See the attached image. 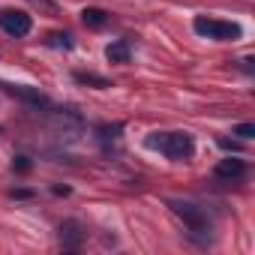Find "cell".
Instances as JSON below:
<instances>
[{"mask_svg": "<svg viewBox=\"0 0 255 255\" xmlns=\"http://www.w3.org/2000/svg\"><path fill=\"white\" fill-rule=\"evenodd\" d=\"M144 144L150 150H159L171 162H186L195 153V138L189 132H150Z\"/></svg>", "mask_w": 255, "mask_h": 255, "instance_id": "obj_1", "label": "cell"}, {"mask_svg": "<svg viewBox=\"0 0 255 255\" xmlns=\"http://www.w3.org/2000/svg\"><path fill=\"white\" fill-rule=\"evenodd\" d=\"M192 30L213 42H237L243 36V27L237 21H222V18H207V15H195Z\"/></svg>", "mask_w": 255, "mask_h": 255, "instance_id": "obj_2", "label": "cell"}, {"mask_svg": "<svg viewBox=\"0 0 255 255\" xmlns=\"http://www.w3.org/2000/svg\"><path fill=\"white\" fill-rule=\"evenodd\" d=\"M168 207L183 219V225L189 228L192 237H198V240H207V237H210V231H213V219L207 216L204 207H198V204H192V201H171Z\"/></svg>", "mask_w": 255, "mask_h": 255, "instance_id": "obj_3", "label": "cell"}, {"mask_svg": "<svg viewBox=\"0 0 255 255\" xmlns=\"http://www.w3.org/2000/svg\"><path fill=\"white\" fill-rule=\"evenodd\" d=\"M0 30L12 39H24L33 30V18L21 9H6V12H0Z\"/></svg>", "mask_w": 255, "mask_h": 255, "instance_id": "obj_4", "label": "cell"}, {"mask_svg": "<svg viewBox=\"0 0 255 255\" xmlns=\"http://www.w3.org/2000/svg\"><path fill=\"white\" fill-rule=\"evenodd\" d=\"M213 177H216V180H225V183H237V180L246 177V162L237 159V156L219 159V165L213 168Z\"/></svg>", "mask_w": 255, "mask_h": 255, "instance_id": "obj_5", "label": "cell"}, {"mask_svg": "<svg viewBox=\"0 0 255 255\" xmlns=\"http://www.w3.org/2000/svg\"><path fill=\"white\" fill-rule=\"evenodd\" d=\"M84 243V228L78 219H66L60 222V246L63 249H78Z\"/></svg>", "mask_w": 255, "mask_h": 255, "instance_id": "obj_6", "label": "cell"}, {"mask_svg": "<svg viewBox=\"0 0 255 255\" xmlns=\"http://www.w3.org/2000/svg\"><path fill=\"white\" fill-rule=\"evenodd\" d=\"M105 57H108V63H129V57H132V51H129V42H126V39H117V42H111V45L105 48Z\"/></svg>", "mask_w": 255, "mask_h": 255, "instance_id": "obj_7", "label": "cell"}, {"mask_svg": "<svg viewBox=\"0 0 255 255\" xmlns=\"http://www.w3.org/2000/svg\"><path fill=\"white\" fill-rule=\"evenodd\" d=\"M81 21H84L87 27L99 30V27H105V24L111 21V15H108L105 9H99V6H87V9H81Z\"/></svg>", "mask_w": 255, "mask_h": 255, "instance_id": "obj_8", "label": "cell"}, {"mask_svg": "<svg viewBox=\"0 0 255 255\" xmlns=\"http://www.w3.org/2000/svg\"><path fill=\"white\" fill-rule=\"evenodd\" d=\"M72 78H75L78 84H90V87H99V90L111 87V81H108L105 75H96V72H75Z\"/></svg>", "mask_w": 255, "mask_h": 255, "instance_id": "obj_9", "label": "cell"}, {"mask_svg": "<svg viewBox=\"0 0 255 255\" xmlns=\"http://www.w3.org/2000/svg\"><path fill=\"white\" fill-rule=\"evenodd\" d=\"M48 45L69 51V48H72V36H69V33H51V36H48Z\"/></svg>", "mask_w": 255, "mask_h": 255, "instance_id": "obj_10", "label": "cell"}, {"mask_svg": "<svg viewBox=\"0 0 255 255\" xmlns=\"http://www.w3.org/2000/svg\"><path fill=\"white\" fill-rule=\"evenodd\" d=\"M231 135H237V138L249 141V138H255V126H252V123H237L234 129H231Z\"/></svg>", "mask_w": 255, "mask_h": 255, "instance_id": "obj_11", "label": "cell"}, {"mask_svg": "<svg viewBox=\"0 0 255 255\" xmlns=\"http://www.w3.org/2000/svg\"><path fill=\"white\" fill-rule=\"evenodd\" d=\"M33 6H39V12H48V15H57L60 12V6L54 3V0H30Z\"/></svg>", "mask_w": 255, "mask_h": 255, "instance_id": "obj_12", "label": "cell"}, {"mask_svg": "<svg viewBox=\"0 0 255 255\" xmlns=\"http://www.w3.org/2000/svg\"><path fill=\"white\" fill-rule=\"evenodd\" d=\"M12 168H15V171H30V159H27V156H15Z\"/></svg>", "mask_w": 255, "mask_h": 255, "instance_id": "obj_13", "label": "cell"}, {"mask_svg": "<svg viewBox=\"0 0 255 255\" xmlns=\"http://www.w3.org/2000/svg\"><path fill=\"white\" fill-rule=\"evenodd\" d=\"M30 195H33L30 189H15V192H12V198H30Z\"/></svg>", "mask_w": 255, "mask_h": 255, "instance_id": "obj_14", "label": "cell"}]
</instances>
